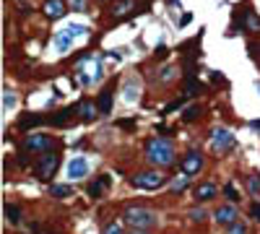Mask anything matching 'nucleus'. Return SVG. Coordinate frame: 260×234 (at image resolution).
Here are the masks:
<instances>
[{
    "label": "nucleus",
    "mask_w": 260,
    "mask_h": 234,
    "mask_svg": "<svg viewBox=\"0 0 260 234\" xmlns=\"http://www.w3.org/2000/svg\"><path fill=\"white\" fill-rule=\"evenodd\" d=\"M146 156H148V161H154V164H159V167H169L174 161V148H172V143L164 141V138H151L146 143Z\"/></svg>",
    "instance_id": "1"
},
{
    "label": "nucleus",
    "mask_w": 260,
    "mask_h": 234,
    "mask_svg": "<svg viewBox=\"0 0 260 234\" xmlns=\"http://www.w3.org/2000/svg\"><path fill=\"white\" fill-rule=\"evenodd\" d=\"M125 221H128L133 229H151L154 224L159 221V216H156L151 208H141V205H130V208H125Z\"/></svg>",
    "instance_id": "2"
},
{
    "label": "nucleus",
    "mask_w": 260,
    "mask_h": 234,
    "mask_svg": "<svg viewBox=\"0 0 260 234\" xmlns=\"http://www.w3.org/2000/svg\"><path fill=\"white\" fill-rule=\"evenodd\" d=\"M101 81V62L97 58H83L78 62V84L81 86H91Z\"/></svg>",
    "instance_id": "3"
},
{
    "label": "nucleus",
    "mask_w": 260,
    "mask_h": 234,
    "mask_svg": "<svg viewBox=\"0 0 260 234\" xmlns=\"http://www.w3.org/2000/svg\"><path fill=\"white\" fill-rule=\"evenodd\" d=\"M58 164H60V156H58V154H50V151H44V154L36 159L34 172H36V177L50 179V177L55 175V169H58Z\"/></svg>",
    "instance_id": "4"
},
{
    "label": "nucleus",
    "mask_w": 260,
    "mask_h": 234,
    "mask_svg": "<svg viewBox=\"0 0 260 234\" xmlns=\"http://www.w3.org/2000/svg\"><path fill=\"white\" fill-rule=\"evenodd\" d=\"M231 146H234V136H231V130L216 128L211 133V148L216 151V154H224V151H229Z\"/></svg>",
    "instance_id": "5"
},
{
    "label": "nucleus",
    "mask_w": 260,
    "mask_h": 234,
    "mask_svg": "<svg viewBox=\"0 0 260 234\" xmlns=\"http://www.w3.org/2000/svg\"><path fill=\"white\" fill-rule=\"evenodd\" d=\"M135 187H141V190H159L164 185V177L159 172H138L133 179H130Z\"/></svg>",
    "instance_id": "6"
},
{
    "label": "nucleus",
    "mask_w": 260,
    "mask_h": 234,
    "mask_svg": "<svg viewBox=\"0 0 260 234\" xmlns=\"http://www.w3.org/2000/svg\"><path fill=\"white\" fill-rule=\"evenodd\" d=\"M52 146V138L50 136H44V133H32V136H26L24 138V148L26 151H39V154H44V151H50Z\"/></svg>",
    "instance_id": "7"
},
{
    "label": "nucleus",
    "mask_w": 260,
    "mask_h": 234,
    "mask_svg": "<svg viewBox=\"0 0 260 234\" xmlns=\"http://www.w3.org/2000/svg\"><path fill=\"white\" fill-rule=\"evenodd\" d=\"M89 175V159L86 156H73L68 161V179H83Z\"/></svg>",
    "instance_id": "8"
},
{
    "label": "nucleus",
    "mask_w": 260,
    "mask_h": 234,
    "mask_svg": "<svg viewBox=\"0 0 260 234\" xmlns=\"http://www.w3.org/2000/svg\"><path fill=\"white\" fill-rule=\"evenodd\" d=\"M200 169H203V156L198 154V151L185 154V159H182V172L185 175H198Z\"/></svg>",
    "instance_id": "9"
},
{
    "label": "nucleus",
    "mask_w": 260,
    "mask_h": 234,
    "mask_svg": "<svg viewBox=\"0 0 260 234\" xmlns=\"http://www.w3.org/2000/svg\"><path fill=\"white\" fill-rule=\"evenodd\" d=\"M73 39H76V37H73V34H70L68 29H60V31L52 37V47L58 50L60 55H65V52H68V50L73 47Z\"/></svg>",
    "instance_id": "10"
},
{
    "label": "nucleus",
    "mask_w": 260,
    "mask_h": 234,
    "mask_svg": "<svg viewBox=\"0 0 260 234\" xmlns=\"http://www.w3.org/2000/svg\"><path fill=\"white\" fill-rule=\"evenodd\" d=\"M213 219L219 224H224V227H231V224L237 221V208L234 205H221V208L213 211Z\"/></svg>",
    "instance_id": "11"
},
{
    "label": "nucleus",
    "mask_w": 260,
    "mask_h": 234,
    "mask_svg": "<svg viewBox=\"0 0 260 234\" xmlns=\"http://www.w3.org/2000/svg\"><path fill=\"white\" fill-rule=\"evenodd\" d=\"M219 193V187L213 185V182H203L195 187V201H208V198H213Z\"/></svg>",
    "instance_id": "12"
},
{
    "label": "nucleus",
    "mask_w": 260,
    "mask_h": 234,
    "mask_svg": "<svg viewBox=\"0 0 260 234\" xmlns=\"http://www.w3.org/2000/svg\"><path fill=\"white\" fill-rule=\"evenodd\" d=\"M44 13H47L50 19H60L65 13V3L63 0H47V3H44Z\"/></svg>",
    "instance_id": "13"
},
{
    "label": "nucleus",
    "mask_w": 260,
    "mask_h": 234,
    "mask_svg": "<svg viewBox=\"0 0 260 234\" xmlns=\"http://www.w3.org/2000/svg\"><path fill=\"white\" fill-rule=\"evenodd\" d=\"M123 99H125L128 104H133L135 99H138V84H135L133 78L125 81V86H123Z\"/></svg>",
    "instance_id": "14"
},
{
    "label": "nucleus",
    "mask_w": 260,
    "mask_h": 234,
    "mask_svg": "<svg viewBox=\"0 0 260 234\" xmlns=\"http://www.w3.org/2000/svg\"><path fill=\"white\" fill-rule=\"evenodd\" d=\"M107 185H109V175H101L97 182H91V185H89V195H91V198H99L101 193H104V187H107Z\"/></svg>",
    "instance_id": "15"
},
{
    "label": "nucleus",
    "mask_w": 260,
    "mask_h": 234,
    "mask_svg": "<svg viewBox=\"0 0 260 234\" xmlns=\"http://www.w3.org/2000/svg\"><path fill=\"white\" fill-rule=\"evenodd\" d=\"M97 107H99V112L109 115V110H112V91H109V88L99 94V104H97Z\"/></svg>",
    "instance_id": "16"
},
{
    "label": "nucleus",
    "mask_w": 260,
    "mask_h": 234,
    "mask_svg": "<svg viewBox=\"0 0 260 234\" xmlns=\"http://www.w3.org/2000/svg\"><path fill=\"white\" fill-rule=\"evenodd\" d=\"M50 195L52 198H70L73 195V187L70 185H52L50 187Z\"/></svg>",
    "instance_id": "17"
},
{
    "label": "nucleus",
    "mask_w": 260,
    "mask_h": 234,
    "mask_svg": "<svg viewBox=\"0 0 260 234\" xmlns=\"http://www.w3.org/2000/svg\"><path fill=\"white\" fill-rule=\"evenodd\" d=\"M97 115H99V107L97 104H91V102L81 104V117H83V120H94Z\"/></svg>",
    "instance_id": "18"
},
{
    "label": "nucleus",
    "mask_w": 260,
    "mask_h": 234,
    "mask_svg": "<svg viewBox=\"0 0 260 234\" xmlns=\"http://www.w3.org/2000/svg\"><path fill=\"white\" fill-rule=\"evenodd\" d=\"M16 107V94L11 91V88H5L3 91V112H11Z\"/></svg>",
    "instance_id": "19"
},
{
    "label": "nucleus",
    "mask_w": 260,
    "mask_h": 234,
    "mask_svg": "<svg viewBox=\"0 0 260 234\" xmlns=\"http://www.w3.org/2000/svg\"><path fill=\"white\" fill-rule=\"evenodd\" d=\"M188 182H190V179H188V175H180V177H174L172 179V193H182L185 190V187H188Z\"/></svg>",
    "instance_id": "20"
},
{
    "label": "nucleus",
    "mask_w": 260,
    "mask_h": 234,
    "mask_svg": "<svg viewBox=\"0 0 260 234\" xmlns=\"http://www.w3.org/2000/svg\"><path fill=\"white\" fill-rule=\"evenodd\" d=\"M130 8H133V0H120V3L112 5V13H115V16H123V13L130 11Z\"/></svg>",
    "instance_id": "21"
},
{
    "label": "nucleus",
    "mask_w": 260,
    "mask_h": 234,
    "mask_svg": "<svg viewBox=\"0 0 260 234\" xmlns=\"http://www.w3.org/2000/svg\"><path fill=\"white\" fill-rule=\"evenodd\" d=\"M39 122H42L39 115H26L21 120V130H29V128H34V125H39Z\"/></svg>",
    "instance_id": "22"
},
{
    "label": "nucleus",
    "mask_w": 260,
    "mask_h": 234,
    "mask_svg": "<svg viewBox=\"0 0 260 234\" xmlns=\"http://www.w3.org/2000/svg\"><path fill=\"white\" fill-rule=\"evenodd\" d=\"M200 84H198V81H195V76H188V88H185V94H188V96H195V94H198L200 91Z\"/></svg>",
    "instance_id": "23"
},
{
    "label": "nucleus",
    "mask_w": 260,
    "mask_h": 234,
    "mask_svg": "<svg viewBox=\"0 0 260 234\" xmlns=\"http://www.w3.org/2000/svg\"><path fill=\"white\" fill-rule=\"evenodd\" d=\"M5 216L11 224H18V219H21V211L16 208V205H5Z\"/></svg>",
    "instance_id": "24"
},
{
    "label": "nucleus",
    "mask_w": 260,
    "mask_h": 234,
    "mask_svg": "<svg viewBox=\"0 0 260 234\" xmlns=\"http://www.w3.org/2000/svg\"><path fill=\"white\" fill-rule=\"evenodd\" d=\"M245 26H247V29H253V31H258L260 29V19L253 16V13H245Z\"/></svg>",
    "instance_id": "25"
},
{
    "label": "nucleus",
    "mask_w": 260,
    "mask_h": 234,
    "mask_svg": "<svg viewBox=\"0 0 260 234\" xmlns=\"http://www.w3.org/2000/svg\"><path fill=\"white\" fill-rule=\"evenodd\" d=\"M247 190L253 193L255 198L260 195V177H250V179H247Z\"/></svg>",
    "instance_id": "26"
},
{
    "label": "nucleus",
    "mask_w": 260,
    "mask_h": 234,
    "mask_svg": "<svg viewBox=\"0 0 260 234\" xmlns=\"http://www.w3.org/2000/svg\"><path fill=\"white\" fill-rule=\"evenodd\" d=\"M227 234H247V227H245L242 221H234V224L229 227V232H227Z\"/></svg>",
    "instance_id": "27"
},
{
    "label": "nucleus",
    "mask_w": 260,
    "mask_h": 234,
    "mask_svg": "<svg viewBox=\"0 0 260 234\" xmlns=\"http://www.w3.org/2000/svg\"><path fill=\"white\" fill-rule=\"evenodd\" d=\"M73 37H81V34H86V26H81V24H70V26H65Z\"/></svg>",
    "instance_id": "28"
},
{
    "label": "nucleus",
    "mask_w": 260,
    "mask_h": 234,
    "mask_svg": "<svg viewBox=\"0 0 260 234\" xmlns=\"http://www.w3.org/2000/svg\"><path fill=\"white\" fill-rule=\"evenodd\" d=\"M172 76H174V68L169 65V68H164L162 73H159V81H162V84H169V81H172Z\"/></svg>",
    "instance_id": "29"
},
{
    "label": "nucleus",
    "mask_w": 260,
    "mask_h": 234,
    "mask_svg": "<svg viewBox=\"0 0 260 234\" xmlns=\"http://www.w3.org/2000/svg\"><path fill=\"white\" fill-rule=\"evenodd\" d=\"M188 216H190V221H203V219H206V211H203V208H193Z\"/></svg>",
    "instance_id": "30"
},
{
    "label": "nucleus",
    "mask_w": 260,
    "mask_h": 234,
    "mask_svg": "<svg viewBox=\"0 0 260 234\" xmlns=\"http://www.w3.org/2000/svg\"><path fill=\"white\" fill-rule=\"evenodd\" d=\"M104 234H123V227H120L117 221H112V224H107V227H104Z\"/></svg>",
    "instance_id": "31"
},
{
    "label": "nucleus",
    "mask_w": 260,
    "mask_h": 234,
    "mask_svg": "<svg viewBox=\"0 0 260 234\" xmlns=\"http://www.w3.org/2000/svg\"><path fill=\"white\" fill-rule=\"evenodd\" d=\"M198 115H200V110H198V107H188V110H185V115H182V117H185V120L190 122V120H195V117H198Z\"/></svg>",
    "instance_id": "32"
},
{
    "label": "nucleus",
    "mask_w": 260,
    "mask_h": 234,
    "mask_svg": "<svg viewBox=\"0 0 260 234\" xmlns=\"http://www.w3.org/2000/svg\"><path fill=\"white\" fill-rule=\"evenodd\" d=\"M73 11H86V0H73Z\"/></svg>",
    "instance_id": "33"
},
{
    "label": "nucleus",
    "mask_w": 260,
    "mask_h": 234,
    "mask_svg": "<svg viewBox=\"0 0 260 234\" xmlns=\"http://www.w3.org/2000/svg\"><path fill=\"white\" fill-rule=\"evenodd\" d=\"M250 213H253V219L260 221V203H253V208H250Z\"/></svg>",
    "instance_id": "34"
},
{
    "label": "nucleus",
    "mask_w": 260,
    "mask_h": 234,
    "mask_svg": "<svg viewBox=\"0 0 260 234\" xmlns=\"http://www.w3.org/2000/svg\"><path fill=\"white\" fill-rule=\"evenodd\" d=\"M211 81H213V84H224V76H221L219 70H213V73H211Z\"/></svg>",
    "instance_id": "35"
},
{
    "label": "nucleus",
    "mask_w": 260,
    "mask_h": 234,
    "mask_svg": "<svg viewBox=\"0 0 260 234\" xmlns=\"http://www.w3.org/2000/svg\"><path fill=\"white\" fill-rule=\"evenodd\" d=\"M224 193L231 198V201H237V190H234V187H231V185H227V187H224Z\"/></svg>",
    "instance_id": "36"
},
{
    "label": "nucleus",
    "mask_w": 260,
    "mask_h": 234,
    "mask_svg": "<svg viewBox=\"0 0 260 234\" xmlns=\"http://www.w3.org/2000/svg\"><path fill=\"white\" fill-rule=\"evenodd\" d=\"M177 107H182V99H177V102H172V104H166L164 112H172V110H177Z\"/></svg>",
    "instance_id": "37"
},
{
    "label": "nucleus",
    "mask_w": 260,
    "mask_h": 234,
    "mask_svg": "<svg viewBox=\"0 0 260 234\" xmlns=\"http://www.w3.org/2000/svg\"><path fill=\"white\" fill-rule=\"evenodd\" d=\"M190 21H193V13H185L182 19H180V26H188Z\"/></svg>",
    "instance_id": "38"
},
{
    "label": "nucleus",
    "mask_w": 260,
    "mask_h": 234,
    "mask_svg": "<svg viewBox=\"0 0 260 234\" xmlns=\"http://www.w3.org/2000/svg\"><path fill=\"white\" fill-rule=\"evenodd\" d=\"M130 234H148V232H146V229H133Z\"/></svg>",
    "instance_id": "39"
},
{
    "label": "nucleus",
    "mask_w": 260,
    "mask_h": 234,
    "mask_svg": "<svg viewBox=\"0 0 260 234\" xmlns=\"http://www.w3.org/2000/svg\"><path fill=\"white\" fill-rule=\"evenodd\" d=\"M250 125H253V128H255V130H260V122H258V120H255V122H250Z\"/></svg>",
    "instance_id": "40"
},
{
    "label": "nucleus",
    "mask_w": 260,
    "mask_h": 234,
    "mask_svg": "<svg viewBox=\"0 0 260 234\" xmlns=\"http://www.w3.org/2000/svg\"><path fill=\"white\" fill-rule=\"evenodd\" d=\"M258 94H260V84H258Z\"/></svg>",
    "instance_id": "41"
}]
</instances>
